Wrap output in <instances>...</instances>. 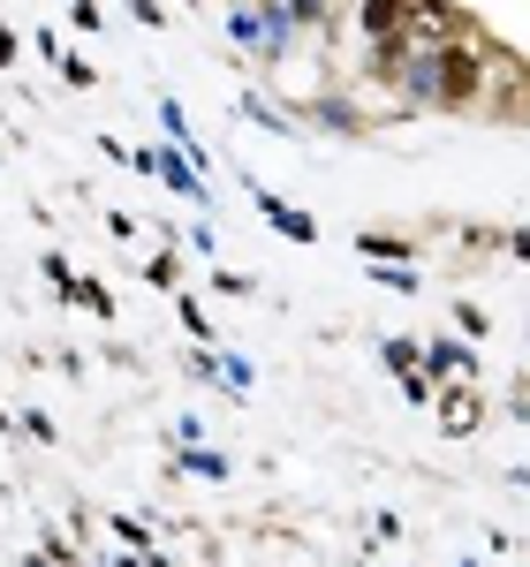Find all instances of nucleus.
Returning <instances> with one entry per match:
<instances>
[{"label":"nucleus","instance_id":"1","mask_svg":"<svg viewBox=\"0 0 530 567\" xmlns=\"http://www.w3.org/2000/svg\"><path fill=\"white\" fill-rule=\"evenodd\" d=\"M470 91H478V53L447 46L440 53V99H470Z\"/></svg>","mask_w":530,"mask_h":567},{"label":"nucleus","instance_id":"2","mask_svg":"<svg viewBox=\"0 0 530 567\" xmlns=\"http://www.w3.org/2000/svg\"><path fill=\"white\" fill-rule=\"evenodd\" d=\"M363 30H402V0H363Z\"/></svg>","mask_w":530,"mask_h":567}]
</instances>
